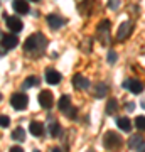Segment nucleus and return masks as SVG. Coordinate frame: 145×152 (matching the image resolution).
<instances>
[{"label": "nucleus", "instance_id": "obj_1", "mask_svg": "<svg viewBox=\"0 0 145 152\" xmlns=\"http://www.w3.org/2000/svg\"><path fill=\"white\" fill-rule=\"evenodd\" d=\"M46 44H47V39L46 36H42L41 32H36L32 36H29L24 42V49L26 53H32V54H41L44 49H46Z\"/></svg>", "mask_w": 145, "mask_h": 152}, {"label": "nucleus", "instance_id": "obj_2", "mask_svg": "<svg viewBox=\"0 0 145 152\" xmlns=\"http://www.w3.org/2000/svg\"><path fill=\"white\" fill-rule=\"evenodd\" d=\"M103 145L108 151H117L122 145V137L117 132H106L105 137H103Z\"/></svg>", "mask_w": 145, "mask_h": 152}, {"label": "nucleus", "instance_id": "obj_3", "mask_svg": "<svg viewBox=\"0 0 145 152\" xmlns=\"http://www.w3.org/2000/svg\"><path fill=\"white\" fill-rule=\"evenodd\" d=\"M0 46L4 51H12V49H15L19 46V39H17L15 34H5V36H2L0 37Z\"/></svg>", "mask_w": 145, "mask_h": 152}, {"label": "nucleus", "instance_id": "obj_4", "mask_svg": "<svg viewBox=\"0 0 145 152\" xmlns=\"http://www.w3.org/2000/svg\"><path fill=\"white\" fill-rule=\"evenodd\" d=\"M96 32H98V37L103 44H110V20H101L98 24L96 27Z\"/></svg>", "mask_w": 145, "mask_h": 152}, {"label": "nucleus", "instance_id": "obj_5", "mask_svg": "<svg viewBox=\"0 0 145 152\" xmlns=\"http://www.w3.org/2000/svg\"><path fill=\"white\" fill-rule=\"evenodd\" d=\"M27 103H29V98H27V95H24V93H14L10 96V105L15 110H26Z\"/></svg>", "mask_w": 145, "mask_h": 152}, {"label": "nucleus", "instance_id": "obj_6", "mask_svg": "<svg viewBox=\"0 0 145 152\" xmlns=\"http://www.w3.org/2000/svg\"><path fill=\"white\" fill-rule=\"evenodd\" d=\"M39 105L46 110H49L54 105V96L49 90H42V91L39 93Z\"/></svg>", "mask_w": 145, "mask_h": 152}, {"label": "nucleus", "instance_id": "obj_7", "mask_svg": "<svg viewBox=\"0 0 145 152\" xmlns=\"http://www.w3.org/2000/svg\"><path fill=\"white\" fill-rule=\"evenodd\" d=\"M4 19H5V22H7V27L10 29L14 34L20 32L22 27H24V24H22V20L19 17H9L7 14H4Z\"/></svg>", "mask_w": 145, "mask_h": 152}, {"label": "nucleus", "instance_id": "obj_8", "mask_svg": "<svg viewBox=\"0 0 145 152\" xmlns=\"http://www.w3.org/2000/svg\"><path fill=\"white\" fill-rule=\"evenodd\" d=\"M123 88H127V90L132 91L133 95H138V93L144 91V85H142L138 80H127V81H123Z\"/></svg>", "mask_w": 145, "mask_h": 152}, {"label": "nucleus", "instance_id": "obj_9", "mask_svg": "<svg viewBox=\"0 0 145 152\" xmlns=\"http://www.w3.org/2000/svg\"><path fill=\"white\" fill-rule=\"evenodd\" d=\"M44 76H46V81H47L49 85H58V83L61 81V78H63L59 71L52 69V68H47L46 73H44Z\"/></svg>", "mask_w": 145, "mask_h": 152}, {"label": "nucleus", "instance_id": "obj_10", "mask_svg": "<svg viewBox=\"0 0 145 152\" xmlns=\"http://www.w3.org/2000/svg\"><path fill=\"white\" fill-rule=\"evenodd\" d=\"M128 147L130 149H133V151H145V140L142 139L140 135H132L130 137V140H128Z\"/></svg>", "mask_w": 145, "mask_h": 152}, {"label": "nucleus", "instance_id": "obj_11", "mask_svg": "<svg viewBox=\"0 0 145 152\" xmlns=\"http://www.w3.org/2000/svg\"><path fill=\"white\" fill-rule=\"evenodd\" d=\"M46 20H47V24L51 26V29H59L64 26V19L61 15H56V14H49L47 17H46Z\"/></svg>", "mask_w": 145, "mask_h": 152}, {"label": "nucleus", "instance_id": "obj_12", "mask_svg": "<svg viewBox=\"0 0 145 152\" xmlns=\"http://www.w3.org/2000/svg\"><path fill=\"white\" fill-rule=\"evenodd\" d=\"M73 85L76 86V90H88L90 81H88V78H85L81 73H78V75L73 76Z\"/></svg>", "mask_w": 145, "mask_h": 152}, {"label": "nucleus", "instance_id": "obj_13", "mask_svg": "<svg viewBox=\"0 0 145 152\" xmlns=\"http://www.w3.org/2000/svg\"><path fill=\"white\" fill-rule=\"evenodd\" d=\"M132 32V22H123L118 27V32H117V39L118 41H125V39L130 36Z\"/></svg>", "mask_w": 145, "mask_h": 152}, {"label": "nucleus", "instance_id": "obj_14", "mask_svg": "<svg viewBox=\"0 0 145 152\" xmlns=\"http://www.w3.org/2000/svg\"><path fill=\"white\" fill-rule=\"evenodd\" d=\"M12 7H14V10L19 14V15H24L29 12V4H27V0H14L12 2Z\"/></svg>", "mask_w": 145, "mask_h": 152}, {"label": "nucleus", "instance_id": "obj_15", "mask_svg": "<svg viewBox=\"0 0 145 152\" xmlns=\"http://www.w3.org/2000/svg\"><path fill=\"white\" fill-rule=\"evenodd\" d=\"M29 132H31L34 137H41L44 134V125L41 124V122H36V120H34V122L29 124Z\"/></svg>", "mask_w": 145, "mask_h": 152}, {"label": "nucleus", "instance_id": "obj_16", "mask_svg": "<svg viewBox=\"0 0 145 152\" xmlns=\"http://www.w3.org/2000/svg\"><path fill=\"white\" fill-rule=\"evenodd\" d=\"M117 127L123 132H130L132 130V122H130L127 117H120V118L117 120Z\"/></svg>", "mask_w": 145, "mask_h": 152}, {"label": "nucleus", "instance_id": "obj_17", "mask_svg": "<svg viewBox=\"0 0 145 152\" xmlns=\"http://www.w3.org/2000/svg\"><path fill=\"white\" fill-rule=\"evenodd\" d=\"M58 107H59L61 112H68V110L71 108V100L68 95H63V96L59 98V103H58Z\"/></svg>", "mask_w": 145, "mask_h": 152}, {"label": "nucleus", "instance_id": "obj_18", "mask_svg": "<svg viewBox=\"0 0 145 152\" xmlns=\"http://www.w3.org/2000/svg\"><path fill=\"white\" fill-rule=\"evenodd\" d=\"M106 95H108V86L105 83H98L96 86H95V96L103 98V96H106Z\"/></svg>", "mask_w": 145, "mask_h": 152}, {"label": "nucleus", "instance_id": "obj_19", "mask_svg": "<svg viewBox=\"0 0 145 152\" xmlns=\"http://www.w3.org/2000/svg\"><path fill=\"white\" fill-rule=\"evenodd\" d=\"M117 110H118V102H117L115 98L108 100V103H106V113H108V115H113Z\"/></svg>", "mask_w": 145, "mask_h": 152}, {"label": "nucleus", "instance_id": "obj_20", "mask_svg": "<svg viewBox=\"0 0 145 152\" xmlns=\"http://www.w3.org/2000/svg\"><path fill=\"white\" fill-rule=\"evenodd\" d=\"M12 139L14 140H17V142H24L26 140V132H24V129H15V130L12 132Z\"/></svg>", "mask_w": 145, "mask_h": 152}, {"label": "nucleus", "instance_id": "obj_21", "mask_svg": "<svg viewBox=\"0 0 145 152\" xmlns=\"http://www.w3.org/2000/svg\"><path fill=\"white\" fill-rule=\"evenodd\" d=\"M37 83H39L37 76H29V78H26V80H24V83H22V88H32V86H36Z\"/></svg>", "mask_w": 145, "mask_h": 152}, {"label": "nucleus", "instance_id": "obj_22", "mask_svg": "<svg viewBox=\"0 0 145 152\" xmlns=\"http://www.w3.org/2000/svg\"><path fill=\"white\" fill-rule=\"evenodd\" d=\"M49 134H51L52 137H58L61 134V125L56 124V122H52V124L49 125Z\"/></svg>", "mask_w": 145, "mask_h": 152}, {"label": "nucleus", "instance_id": "obj_23", "mask_svg": "<svg viewBox=\"0 0 145 152\" xmlns=\"http://www.w3.org/2000/svg\"><path fill=\"white\" fill-rule=\"evenodd\" d=\"M135 127L138 129V130H145V117L144 115H140L135 118Z\"/></svg>", "mask_w": 145, "mask_h": 152}, {"label": "nucleus", "instance_id": "obj_24", "mask_svg": "<svg viewBox=\"0 0 145 152\" xmlns=\"http://www.w3.org/2000/svg\"><path fill=\"white\" fill-rule=\"evenodd\" d=\"M120 7V0H108V9L110 10H118Z\"/></svg>", "mask_w": 145, "mask_h": 152}, {"label": "nucleus", "instance_id": "obj_25", "mask_svg": "<svg viewBox=\"0 0 145 152\" xmlns=\"http://www.w3.org/2000/svg\"><path fill=\"white\" fill-rule=\"evenodd\" d=\"M117 58H118V54H117L115 51H108V63H110V64L117 63Z\"/></svg>", "mask_w": 145, "mask_h": 152}, {"label": "nucleus", "instance_id": "obj_26", "mask_svg": "<svg viewBox=\"0 0 145 152\" xmlns=\"http://www.w3.org/2000/svg\"><path fill=\"white\" fill-rule=\"evenodd\" d=\"M10 125V118L7 115H0V127H9Z\"/></svg>", "mask_w": 145, "mask_h": 152}, {"label": "nucleus", "instance_id": "obj_27", "mask_svg": "<svg viewBox=\"0 0 145 152\" xmlns=\"http://www.w3.org/2000/svg\"><path fill=\"white\" fill-rule=\"evenodd\" d=\"M76 112H78L76 108H69L66 113H68V117H69V118H76Z\"/></svg>", "mask_w": 145, "mask_h": 152}, {"label": "nucleus", "instance_id": "obj_28", "mask_svg": "<svg viewBox=\"0 0 145 152\" xmlns=\"http://www.w3.org/2000/svg\"><path fill=\"white\" fill-rule=\"evenodd\" d=\"M10 152H24V149L19 145H14V147H10Z\"/></svg>", "mask_w": 145, "mask_h": 152}, {"label": "nucleus", "instance_id": "obj_29", "mask_svg": "<svg viewBox=\"0 0 145 152\" xmlns=\"http://www.w3.org/2000/svg\"><path fill=\"white\" fill-rule=\"evenodd\" d=\"M133 108H135V105H133V103H128V105H127V110H128V112H132Z\"/></svg>", "mask_w": 145, "mask_h": 152}, {"label": "nucleus", "instance_id": "obj_30", "mask_svg": "<svg viewBox=\"0 0 145 152\" xmlns=\"http://www.w3.org/2000/svg\"><path fill=\"white\" fill-rule=\"evenodd\" d=\"M52 152H63V151H61L59 147H54V149H52Z\"/></svg>", "mask_w": 145, "mask_h": 152}, {"label": "nucleus", "instance_id": "obj_31", "mask_svg": "<svg viewBox=\"0 0 145 152\" xmlns=\"http://www.w3.org/2000/svg\"><path fill=\"white\" fill-rule=\"evenodd\" d=\"M0 102H2V93H0Z\"/></svg>", "mask_w": 145, "mask_h": 152}, {"label": "nucleus", "instance_id": "obj_32", "mask_svg": "<svg viewBox=\"0 0 145 152\" xmlns=\"http://www.w3.org/2000/svg\"><path fill=\"white\" fill-rule=\"evenodd\" d=\"M32 2H37V0H32Z\"/></svg>", "mask_w": 145, "mask_h": 152}, {"label": "nucleus", "instance_id": "obj_33", "mask_svg": "<svg viewBox=\"0 0 145 152\" xmlns=\"http://www.w3.org/2000/svg\"><path fill=\"white\" fill-rule=\"evenodd\" d=\"M142 152H145V151H142Z\"/></svg>", "mask_w": 145, "mask_h": 152}]
</instances>
